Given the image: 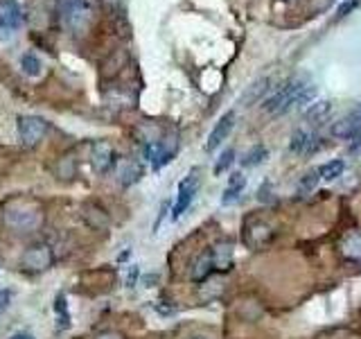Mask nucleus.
Listing matches in <instances>:
<instances>
[{
  "label": "nucleus",
  "mask_w": 361,
  "mask_h": 339,
  "mask_svg": "<svg viewBox=\"0 0 361 339\" xmlns=\"http://www.w3.org/2000/svg\"><path fill=\"white\" fill-rule=\"evenodd\" d=\"M3 220L9 231L32 233V231H39L43 226L45 213L41 210L39 203H34V201H14L5 208Z\"/></svg>",
  "instance_id": "nucleus-1"
},
{
  "label": "nucleus",
  "mask_w": 361,
  "mask_h": 339,
  "mask_svg": "<svg viewBox=\"0 0 361 339\" xmlns=\"http://www.w3.org/2000/svg\"><path fill=\"white\" fill-rule=\"evenodd\" d=\"M361 5V0H345V3L338 5L336 9V18H345L348 14H353V11Z\"/></svg>",
  "instance_id": "nucleus-27"
},
{
  "label": "nucleus",
  "mask_w": 361,
  "mask_h": 339,
  "mask_svg": "<svg viewBox=\"0 0 361 339\" xmlns=\"http://www.w3.org/2000/svg\"><path fill=\"white\" fill-rule=\"evenodd\" d=\"M244 188H246V177L242 172H233L231 179H228V186H226V190H224V197H221L224 206H231L233 201L240 199Z\"/></svg>",
  "instance_id": "nucleus-15"
},
{
  "label": "nucleus",
  "mask_w": 361,
  "mask_h": 339,
  "mask_svg": "<svg viewBox=\"0 0 361 339\" xmlns=\"http://www.w3.org/2000/svg\"><path fill=\"white\" fill-rule=\"evenodd\" d=\"M269 84H271V77L257 79L255 84H251V86H248V88L244 90V95L240 97V105H242V107H251V105H255V102H257L259 97H264V93L271 88Z\"/></svg>",
  "instance_id": "nucleus-17"
},
{
  "label": "nucleus",
  "mask_w": 361,
  "mask_h": 339,
  "mask_svg": "<svg viewBox=\"0 0 361 339\" xmlns=\"http://www.w3.org/2000/svg\"><path fill=\"white\" fill-rule=\"evenodd\" d=\"M23 28V7L18 0H0V41H11Z\"/></svg>",
  "instance_id": "nucleus-4"
},
{
  "label": "nucleus",
  "mask_w": 361,
  "mask_h": 339,
  "mask_svg": "<svg viewBox=\"0 0 361 339\" xmlns=\"http://www.w3.org/2000/svg\"><path fill=\"white\" fill-rule=\"evenodd\" d=\"M330 3H332V0H330Z\"/></svg>",
  "instance_id": "nucleus-36"
},
{
  "label": "nucleus",
  "mask_w": 361,
  "mask_h": 339,
  "mask_svg": "<svg viewBox=\"0 0 361 339\" xmlns=\"http://www.w3.org/2000/svg\"><path fill=\"white\" fill-rule=\"evenodd\" d=\"M54 312L59 314L61 328H66L68 326V308H66V297H63V294H59V297H56V301H54Z\"/></svg>",
  "instance_id": "nucleus-26"
},
{
  "label": "nucleus",
  "mask_w": 361,
  "mask_h": 339,
  "mask_svg": "<svg viewBox=\"0 0 361 339\" xmlns=\"http://www.w3.org/2000/svg\"><path fill=\"white\" fill-rule=\"evenodd\" d=\"M319 179H321V170H310V172H305L298 181V190L302 195H310V192L319 186Z\"/></svg>",
  "instance_id": "nucleus-24"
},
{
  "label": "nucleus",
  "mask_w": 361,
  "mask_h": 339,
  "mask_svg": "<svg viewBox=\"0 0 361 339\" xmlns=\"http://www.w3.org/2000/svg\"><path fill=\"white\" fill-rule=\"evenodd\" d=\"M233 161H235V150H226L219 158H217V163H214V174H221V172H226V170H228L231 165H233Z\"/></svg>",
  "instance_id": "nucleus-25"
},
{
  "label": "nucleus",
  "mask_w": 361,
  "mask_h": 339,
  "mask_svg": "<svg viewBox=\"0 0 361 339\" xmlns=\"http://www.w3.org/2000/svg\"><path fill=\"white\" fill-rule=\"evenodd\" d=\"M52 260H54L52 249L48 244L39 242V244L27 246L25 251H23L20 265H23V269H27V271H45V269H50Z\"/></svg>",
  "instance_id": "nucleus-7"
},
{
  "label": "nucleus",
  "mask_w": 361,
  "mask_h": 339,
  "mask_svg": "<svg viewBox=\"0 0 361 339\" xmlns=\"http://www.w3.org/2000/svg\"><path fill=\"white\" fill-rule=\"evenodd\" d=\"M7 305H9V292L5 287H0V314L5 312Z\"/></svg>",
  "instance_id": "nucleus-28"
},
{
  "label": "nucleus",
  "mask_w": 361,
  "mask_h": 339,
  "mask_svg": "<svg viewBox=\"0 0 361 339\" xmlns=\"http://www.w3.org/2000/svg\"><path fill=\"white\" fill-rule=\"evenodd\" d=\"M95 339H124L120 333H113V331H109V333H102V335H97Z\"/></svg>",
  "instance_id": "nucleus-30"
},
{
  "label": "nucleus",
  "mask_w": 361,
  "mask_h": 339,
  "mask_svg": "<svg viewBox=\"0 0 361 339\" xmlns=\"http://www.w3.org/2000/svg\"><path fill=\"white\" fill-rule=\"evenodd\" d=\"M271 237H274V229H271L269 224H264V222H253V224H248L246 226V233H244V240H246V244L248 246H253V249H257V246H262V244H267Z\"/></svg>",
  "instance_id": "nucleus-12"
},
{
  "label": "nucleus",
  "mask_w": 361,
  "mask_h": 339,
  "mask_svg": "<svg viewBox=\"0 0 361 339\" xmlns=\"http://www.w3.org/2000/svg\"><path fill=\"white\" fill-rule=\"evenodd\" d=\"M199 186H201L199 167H192L190 174L178 184V195H176V203H174V210H172L174 220H178L180 215H183L190 208V203H192V199H195Z\"/></svg>",
  "instance_id": "nucleus-6"
},
{
  "label": "nucleus",
  "mask_w": 361,
  "mask_h": 339,
  "mask_svg": "<svg viewBox=\"0 0 361 339\" xmlns=\"http://www.w3.org/2000/svg\"><path fill=\"white\" fill-rule=\"evenodd\" d=\"M93 18V0H61V25L71 34H82Z\"/></svg>",
  "instance_id": "nucleus-3"
},
{
  "label": "nucleus",
  "mask_w": 361,
  "mask_h": 339,
  "mask_svg": "<svg viewBox=\"0 0 361 339\" xmlns=\"http://www.w3.org/2000/svg\"><path fill=\"white\" fill-rule=\"evenodd\" d=\"M212 263H214V269L219 271H228L233 267V244L231 242H221L212 249Z\"/></svg>",
  "instance_id": "nucleus-18"
},
{
  "label": "nucleus",
  "mask_w": 361,
  "mask_h": 339,
  "mask_svg": "<svg viewBox=\"0 0 361 339\" xmlns=\"http://www.w3.org/2000/svg\"><path fill=\"white\" fill-rule=\"evenodd\" d=\"M9 339H34V337L27 335V333H16V335H11Z\"/></svg>",
  "instance_id": "nucleus-32"
},
{
  "label": "nucleus",
  "mask_w": 361,
  "mask_h": 339,
  "mask_svg": "<svg viewBox=\"0 0 361 339\" xmlns=\"http://www.w3.org/2000/svg\"><path fill=\"white\" fill-rule=\"evenodd\" d=\"M16 129L23 147H37L48 133V122L39 116H18Z\"/></svg>",
  "instance_id": "nucleus-5"
},
{
  "label": "nucleus",
  "mask_w": 361,
  "mask_h": 339,
  "mask_svg": "<svg viewBox=\"0 0 361 339\" xmlns=\"http://www.w3.org/2000/svg\"><path fill=\"white\" fill-rule=\"evenodd\" d=\"M212 271H214L212 254L206 251V254H201V256L197 258L195 267H192V278H195V280H206V278L212 274Z\"/></svg>",
  "instance_id": "nucleus-20"
},
{
  "label": "nucleus",
  "mask_w": 361,
  "mask_h": 339,
  "mask_svg": "<svg viewBox=\"0 0 361 339\" xmlns=\"http://www.w3.org/2000/svg\"><path fill=\"white\" fill-rule=\"evenodd\" d=\"M319 170H321V179H325V181H334V179H338V177L343 174L345 163L341 161V158H334V161L325 163V165L319 167Z\"/></svg>",
  "instance_id": "nucleus-23"
},
{
  "label": "nucleus",
  "mask_w": 361,
  "mask_h": 339,
  "mask_svg": "<svg viewBox=\"0 0 361 339\" xmlns=\"http://www.w3.org/2000/svg\"><path fill=\"white\" fill-rule=\"evenodd\" d=\"M118 177H120L122 186H131L142 177V167H140V163H135V161H131V158H127V161L120 163Z\"/></svg>",
  "instance_id": "nucleus-19"
},
{
  "label": "nucleus",
  "mask_w": 361,
  "mask_h": 339,
  "mask_svg": "<svg viewBox=\"0 0 361 339\" xmlns=\"http://www.w3.org/2000/svg\"><path fill=\"white\" fill-rule=\"evenodd\" d=\"M106 3H109L111 7H122L124 3H127V0H106Z\"/></svg>",
  "instance_id": "nucleus-33"
},
{
  "label": "nucleus",
  "mask_w": 361,
  "mask_h": 339,
  "mask_svg": "<svg viewBox=\"0 0 361 339\" xmlns=\"http://www.w3.org/2000/svg\"><path fill=\"white\" fill-rule=\"evenodd\" d=\"M355 116H357V118L361 120V107H357V111H355Z\"/></svg>",
  "instance_id": "nucleus-34"
},
{
  "label": "nucleus",
  "mask_w": 361,
  "mask_h": 339,
  "mask_svg": "<svg viewBox=\"0 0 361 339\" xmlns=\"http://www.w3.org/2000/svg\"><path fill=\"white\" fill-rule=\"evenodd\" d=\"M235 127V111H228V113H224L221 120L214 124V129L210 131L208 136V143H206V152H214L217 147L228 138V133L233 131Z\"/></svg>",
  "instance_id": "nucleus-10"
},
{
  "label": "nucleus",
  "mask_w": 361,
  "mask_h": 339,
  "mask_svg": "<svg viewBox=\"0 0 361 339\" xmlns=\"http://www.w3.org/2000/svg\"><path fill=\"white\" fill-rule=\"evenodd\" d=\"M192 339H208V337H192Z\"/></svg>",
  "instance_id": "nucleus-35"
},
{
  "label": "nucleus",
  "mask_w": 361,
  "mask_h": 339,
  "mask_svg": "<svg viewBox=\"0 0 361 339\" xmlns=\"http://www.w3.org/2000/svg\"><path fill=\"white\" fill-rule=\"evenodd\" d=\"M341 254L343 258L361 263V231H350L341 240Z\"/></svg>",
  "instance_id": "nucleus-16"
},
{
  "label": "nucleus",
  "mask_w": 361,
  "mask_h": 339,
  "mask_svg": "<svg viewBox=\"0 0 361 339\" xmlns=\"http://www.w3.org/2000/svg\"><path fill=\"white\" fill-rule=\"evenodd\" d=\"M330 113H332L330 100H316L314 105H310L307 111H305V122H307L310 127H323L327 118H330Z\"/></svg>",
  "instance_id": "nucleus-13"
},
{
  "label": "nucleus",
  "mask_w": 361,
  "mask_h": 339,
  "mask_svg": "<svg viewBox=\"0 0 361 339\" xmlns=\"http://www.w3.org/2000/svg\"><path fill=\"white\" fill-rule=\"evenodd\" d=\"M20 68H23V73H25V75L39 77L41 71H43V61L34 52H25V54L20 56Z\"/></svg>",
  "instance_id": "nucleus-21"
},
{
  "label": "nucleus",
  "mask_w": 361,
  "mask_h": 339,
  "mask_svg": "<svg viewBox=\"0 0 361 339\" xmlns=\"http://www.w3.org/2000/svg\"><path fill=\"white\" fill-rule=\"evenodd\" d=\"M316 141H319V136L314 131H307V129H296L291 136V143H289V150L293 154H310L316 150Z\"/></svg>",
  "instance_id": "nucleus-14"
},
{
  "label": "nucleus",
  "mask_w": 361,
  "mask_h": 339,
  "mask_svg": "<svg viewBox=\"0 0 361 339\" xmlns=\"http://www.w3.org/2000/svg\"><path fill=\"white\" fill-rule=\"evenodd\" d=\"M135 278H138V267H131L129 278H127V285H129V287H133V285H135Z\"/></svg>",
  "instance_id": "nucleus-29"
},
{
  "label": "nucleus",
  "mask_w": 361,
  "mask_h": 339,
  "mask_svg": "<svg viewBox=\"0 0 361 339\" xmlns=\"http://www.w3.org/2000/svg\"><path fill=\"white\" fill-rule=\"evenodd\" d=\"M142 152H145V158L152 163L154 170H161L163 165H167L174 158V154H176V141L169 143V145H167L165 138L147 141L145 147H142Z\"/></svg>",
  "instance_id": "nucleus-8"
},
{
  "label": "nucleus",
  "mask_w": 361,
  "mask_h": 339,
  "mask_svg": "<svg viewBox=\"0 0 361 339\" xmlns=\"http://www.w3.org/2000/svg\"><path fill=\"white\" fill-rule=\"evenodd\" d=\"M307 77L305 75H296V77H291L287 79L285 84H280L274 93H271L264 102H262V109L267 113H271V116H282V113H287L291 111V102L293 97H296L300 90L307 86Z\"/></svg>",
  "instance_id": "nucleus-2"
},
{
  "label": "nucleus",
  "mask_w": 361,
  "mask_h": 339,
  "mask_svg": "<svg viewBox=\"0 0 361 339\" xmlns=\"http://www.w3.org/2000/svg\"><path fill=\"white\" fill-rule=\"evenodd\" d=\"M330 133L334 138H341V141H357L361 136V120L353 113V116L336 120L330 127Z\"/></svg>",
  "instance_id": "nucleus-11"
},
{
  "label": "nucleus",
  "mask_w": 361,
  "mask_h": 339,
  "mask_svg": "<svg viewBox=\"0 0 361 339\" xmlns=\"http://www.w3.org/2000/svg\"><path fill=\"white\" fill-rule=\"evenodd\" d=\"M90 165L97 174H106L116 165V150L109 141H97L90 147Z\"/></svg>",
  "instance_id": "nucleus-9"
},
{
  "label": "nucleus",
  "mask_w": 361,
  "mask_h": 339,
  "mask_svg": "<svg viewBox=\"0 0 361 339\" xmlns=\"http://www.w3.org/2000/svg\"><path fill=\"white\" fill-rule=\"evenodd\" d=\"M267 156H269L267 147H264V145H255V147H251V150H248V152L244 154L242 165H244V167H253V165H257V163H262Z\"/></svg>",
  "instance_id": "nucleus-22"
},
{
  "label": "nucleus",
  "mask_w": 361,
  "mask_h": 339,
  "mask_svg": "<svg viewBox=\"0 0 361 339\" xmlns=\"http://www.w3.org/2000/svg\"><path fill=\"white\" fill-rule=\"evenodd\" d=\"M353 143H355V145L350 147V152H353V154H359V152H361V136H359L357 141H353Z\"/></svg>",
  "instance_id": "nucleus-31"
}]
</instances>
